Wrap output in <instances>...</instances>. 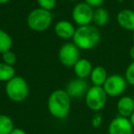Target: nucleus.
I'll list each match as a JSON object with an SVG mask.
<instances>
[{"label":"nucleus","mask_w":134,"mask_h":134,"mask_svg":"<svg viewBox=\"0 0 134 134\" xmlns=\"http://www.w3.org/2000/svg\"><path fill=\"white\" fill-rule=\"evenodd\" d=\"M2 60H3V63L14 66L15 63H17V55L11 50L8 51V52L2 53Z\"/></svg>","instance_id":"nucleus-21"},{"label":"nucleus","mask_w":134,"mask_h":134,"mask_svg":"<svg viewBox=\"0 0 134 134\" xmlns=\"http://www.w3.org/2000/svg\"><path fill=\"white\" fill-rule=\"evenodd\" d=\"M124 77L129 85L134 86V61H132V63L128 65Z\"/></svg>","instance_id":"nucleus-22"},{"label":"nucleus","mask_w":134,"mask_h":134,"mask_svg":"<svg viewBox=\"0 0 134 134\" xmlns=\"http://www.w3.org/2000/svg\"><path fill=\"white\" fill-rule=\"evenodd\" d=\"M132 41H133V43H134V31L132 32Z\"/></svg>","instance_id":"nucleus-29"},{"label":"nucleus","mask_w":134,"mask_h":134,"mask_svg":"<svg viewBox=\"0 0 134 134\" xmlns=\"http://www.w3.org/2000/svg\"><path fill=\"white\" fill-rule=\"evenodd\" d=\"M117 110L119 116L130 118L134 112V100L131 97L124 96L119 99L117 103Z\"/></svg>","instance_id":"nucleus-14"},{"label":"nucleus","mask_w":134,"mask_h":134,"mask_svg":"<svg viewBox=\"0 0 134 134\" xmlns=\"http://www.w3.org/2000/svg\"><path fill=\"white\" fill-rule=\"evenodd\" d=\"M102 121H103V118L102 115L98 112L95 114V115L92 117L91 119V125L93 128H99L102 124Z\"/></svg>","instance_id":"nucleus-23"},{"label":"nucleus","mask_w":134,"mask_h":134,"mask_svg":"<svg viewBox=\"0 0 134 134\" xmlns=\"http://www.w3.org/2000/svg\"><path fill=\"white\" fill-rule=\"evenodd\" d=\"M94 10L92 7H90L86 2H79L73 8L72 10V19L73 21L78 27L90 25L93 22Z\"/></svg>","instance_id":"nucleus-7"},{"label":"nucleus","mask_w":134,"mask_h":134,"mask_svg":"<svg viewBox=\"0 0 134 134\" xmlns=\"http://www.w3.org/2000/svg\"><path fill=\"white\" fill-rule=\"evenodd\" d=\"M133 127L130 119L118 116L110 121L108 125V134H131Z\"/></svg>","instance_id":"nucleus-10"},{"label":"nucleus","mask_w":134,"mask_h":134,"mask_svg":"<svg viewBox=\"0 0 134 134\" xmlns=\"http://www.w3.org/2000/svg\"><path fill=\"white\" fill-rule=\"evenodd\" d=\"M9 1H10V0H0V5L7 4V3H8Z\"/></svg>","instance_id":"nucleus-28"},{"label":"nucleus","mask_w":134,"mask_h":134,"mask_svg":"<svg viewBox=\"0 0 134 134\" xmlns=\"http://www.w3.org/2000/svg\"><path fill=\"white\" fill-rule=\"evenodd\" d=\"M129 119H130V122H131V125H132V127H133V128H134V112H133V113L131 114V116H130V117L129 118Z\"/></svg>","instance_id":"nucleus-27"},{"label":"nucleus","mask_w":134,"mask_h":134,"mask_svg":"<svg viewBox=\"0 0 134 134\" xmlns=\"http://www.w3.org/2000/svg\"><path fill=\"white\" fill-rule=\"evenodd\" d=\"M133 7H134V0H133Z\"/></svg>","instance_id":"nucleus-33"},{"label":"nucleus","mask_w":134,"mask_h":134,"mask_svg":"<svg viewBox=\"0 0 134 134\" xmlns=\"http://www.w3.org/2000/svg\"><path fill=\"white\" fill-rule=\"evenodd\" d=\"M68 1H71V2H75V1H78V0H68Z\"/></svg>","instance_id":"nucleus-30"},{"label":"nucleus","mask_w":134,"mask_h":134,"mask_svg":"<svg viewBox=\"0 0 134 134\" xmlns=\"http://www.w3.org/2000/svg\"><path fill=\"white\" fill-rule=\"evenodd\" d=\"M52 22V12L37 8L31 10L27 18V25L31 30L43 32L51 27Z\"/></svg>","instance_id":"nucleus-4"},{"label":"nucleus","mask_w":134,"mask_h":134,"mask_svg":"<svg viewBox=\"0 0 134 134\" xmlns=\"http://www.w3.org/2000/svg\"><path fill=\"white\" fill-rule=\"evenodd\" d=\"M130 56L132 59V61H134V45L130 48Z\"/></svg>","instance_id":"nucleus-26"},{"label":"nucleus","mask_w":134,"mask_h":134,"mask_svg":"<svg viewBox=\"0 0 134 134\" xmlns=\"http://www.w3.org/2000/svg\"><path fill=\"white\" fill-rule=\"evenodd\" d=\"M73 68L75 76L78 78L86 79L90 76L94 67L89 60L86 59V58H80L76 62V63L74 65Z\"/></svg>","instance_id":"nucleus-13"},{"label":"nucleus","mask_w":134,"mask_h":134,"mask_svg":"<svg viewBox=\"0 0 134 134\" xmlns=\"http://www.w3.org/2000/svg\"><path fill=\"white\" fill-rule=\"evenodd\" d=\"M127 85L128 83L124 76L120 75H112L107 78L102 87L104 88L108 97H116L124 93Z\"/></svg>","instance_id":"nucleus-8"},{"label":"nucleus","mask_w":134,"mask_h":134,"mask_svg":"<svg viewBox=\"0 0 134 134\" xmlns=\"http://www.w3.org/2000/svg\"><path fill=\"white\" fill-rule=\"evenodd\" d=\"M5 92L11 101L20 103L27 99L30 93V87L26 79L16 75L6 83Z\"/></svg>","instance_id":"nucleus-3"},{"label":"nucleus","mask_w":134,"mask_h":134,"mask_svg":"<svg viewBox=\"0 0 134 134\" xmlns=\"http://www.w3.org/2000/svg\"><path fill=\"white\" fill-rule=\"evenodd\" d=\"M89 88L90 86L86 79L75 77L68 82L65 87V91L71 98L78 99L86 97Z\"/></svg>","instance_id":"nucleus-9"},{"label":"nucleus","mask_w":134,"mask_h":134,"mask_svg":"<svg viewBox=\"0 0 134 134\" xmlns=\"http://www.w3.org/2000/svg\"><path fill=\"white\" fill-rule=\"evenodd\" d=\"M14 129L13 119L8 115L0 114V134H10Z\"/></svg>","instance_id":"nucleus-19"},{"label":"nucleus","mask_w":134,"mask_h":134,"mask_svg":"<svg viewBox=\"0 0 134 134\" xmlns=\"http://www.w3.org/2000/svg\"><path fill=\"white\" fill-rule=\"evenodd\" d=\"M16 76V70L14 66L7 64L5 63H0V82H8L10 79Z\"/></svg>","instance_id":"nucleus-17"},{"label":"nucleus","mask_w":134,"mask_h":134,"mask_svg":"<svg viewBox=\"0 0 134 134\" xmlns=\"http://www.w3.org/2000/svg\"><path fill=\"white\" fill-rule=\"evenodd\" d=\"M90 81L92 85L96 86H103L107 78H108V72L104 67L101 65H97L93 68L90 75Z\"/></svg>","instance_id":"nucleus-15"},{"label":"nucleus","mask_w":134,"mask_h":134,"mask_svg":"<svg viewBox=\"0 0 134 134\" xmlns=\"http://www.w3.org/2000/svg\"><path fill=\"white\" fill-rule=\"evenodd\" d=\"M104 1L105 0H84V2H86L93 8H100L104 3Z\"/></svg>","instance_id":"nucleus-24"},{"label":"nucleus","mask_w":134,"mask_h":134,"mask_svg":"<svg viewBox=\"0 0 134 134\" xmlns=\"http://www.w3.org/2000/svg\"><path fill=\"white\" fill-rule=\"evenodd\" d=\"M37 3L39 8L52 12L57 5V0H37Z\"/></svg>","instance_id":"nucleus-20"},{"label":"nucleus","mask_w":134,"mask_h":134,"mask_svg":"<svg viewBox=\"0 0 134 134\" xmlns=\"http://www.w3.org/2000/svg\"><path fill=\"white\" fill-rule=\"evenodd\" d=\"M117 22L122 29L134 31V11L131 9H122L117 15Z\"/></svg>","instance_id":"nucleus-12"},{"label":"nucleus","mask_w":134,"mask_h":134,"mask_svg":"<svg viewBox=\"0 0 134 134\" xmlns=\"http://www.w3.org/2000/svg\"><path fill=\"white\" fill-rule=\"evenodd\" d=\"M13 46L12 37L3 29H0V53L10 51Z\"/></svg>","instance_id":"nucleus-18"},{"label":"nucleus","mask_w":134,"mask_h":134,"mask_svg":"<svg viewBox=\"0 0 134 134\" xmlns=\"http://www.w3.org/2000/svg\"><path fill=\"white\" fill-rule=\"evenodd\" d=\"M10 134H28V133H27V132L25 131L23 129H21V128H15L13 130H12Z\"/></svg>","instance_id":"nucleus-25"},{"label":"nucleus","mask_w":134,"mask_h":134,"mask_svg":"<svg viewBox=\"0 0 134 134\" xmlns=\"http://www.w3.org/2000/svg\"><path fill=\"white\" fill-rule=\"evenodd\" d=\"M109 21V13L106 8H97L94 10V17H93V22L95 23L96 26L103 27L107 25Z\"/></svg>","instance_id":"nucleus-16"},{"label":"nucleus","mask_w":134,"mask_h":134,"mask_svg":"<svg viewBox=\"0 0 134 134\" xmlns=\"http://www.w3.org/2000/svg\"><path fill=\"white\" fill-rule=\"evenodd\" d=\"M86 105L90 110L94 112H99L104 108L108 101V95L102 86H92L88 89L86 97Z\"/></svg>","instance_id":"nucleus-5"},{"label":"nucleus","mask_w":134,"mask_h":134,"mask_svg":"<svg viewBox=\"0 0 134 134\" xmlns=\"http://www.w3.org/2000/svg\"><path fill=\"white\" fill-rule=\"evenodd\" d=\"M72 98L63 89L54 90L47 100L48 111L53 118L63 119L68 117L71 109Z\"/></svg>","instance_id":"nucleus-1"},{"label":"nucleus","mask_w":134,"mask_h":134,"mask_svg":"<svg viewBox=\"0 0 134 134\" xmlns=\"http://www.w3.org/2000/svg\"><path fill=\"white\" fill-rule=\"evenodd\" d=\"M80 58V49L74 42L64 43L58 51V59L65 67H74Z\"/></svg>","instance_id":"nucleus-6"},{"label":"nucleus","mask_w":134,"mask_h":134,"mask_svg":"<svg viewBox=\"0 0 134 134\" xmlns=\"http://www.w3.org/2000/svg\"><path fill=\"white\" fill-rule=\"evenodd\" d=\"M101 41V33L94 25L78 27L73 37V42L80 50L88 51L97 46Z\"/></svg>","instance_id":"nucleus-2"},{"label":"nucleus","mask_w":134,"mask_h":134,"mask_svg":"<svg viewBox=\"0 0 134 134\" xmlns=\"http://www.w3.org/2000/svg\"><path fill=\"white\" fill-rule=\"evenodd\" d=\"M131 134H134V131H132V133Z\"/></svg>","instance_id":"nucleus-32"},{"label":"nucleus","mask_w":134,"mask_h":134,"mask_svg":"<svg viewBox=\"0 0 134 134\" xmlns=\"http://www.w3.org/2000/svg\"><path fill=\"white\" fill-rule=\"evenodd\" d=\"M53 30L57 37L63 40H69L73 39L76 28L71 21L62 19L56 22Z\"/></svg>","instance_id":"nucleus-11"},{"label":"nucleus","mask_w":134,"mask_h":134,"mask_svg":"<svg viewBox=\"0 0 134 134\" xmlns=\"http://www.w3.org/2000/svg\"><path fill=\"white\" fill-rule=\"evenodd\" d=\"M132 98H133V100H134V96H133V97H132Z\"/></svg>","instance_id":"nucleus-31"}]
</instances>
